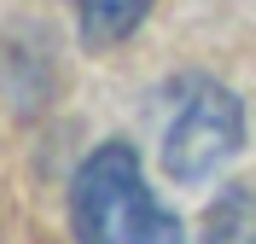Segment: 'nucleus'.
I'll return each instance as SVG.
<instances>
[{
    "instance_id": "obj_1",
    "label": "nucleus",
    "mask_w": 256,
    "mask_h": 244,
    "mask_svg": "<svg viewBox=\"0 0 256 244\" xmlns=\"http://www.w3.org/2000/svg\"><path fill=\"white\" fill-rule=\"evenodd\" d=\"M70 233L76 244H186L180 215L152 198L140 157L122 140L82 157L70 180Z\"/></svg>"
},
{
    "instance_id": "obj_2",
    "label": "nucleus",
    "mask_w": 256,
    "mask_h": 244,
    "mask_svg": "<svg viewBox=\"0 0 256 244\" xmlns=\"http://www.w3.org/2000/svg\"><path fill=\"white\" fill-rule=\"evenodd\" d=\"M239 146H244V105L239 99L210 76L175 81V111H169V134H163V169L175 180H204Z\"/></svg>"
},
{
    "instance_id": "obj_3",
    "label": "nucleus",
    "mask_w": 256,
    "mask_h": 244,
    "mask_svg": "<svg viewBox=\"0 0 256 244\" xmlns=\"http://www.w3.org/2000/svg\"><path fill=\"white\" fill-rule=\"evenodd\" d=\"M152 0H76V23L88 47H116L146 23Z\"/></svg>"
},
{
    "instance_id": "obj_4",
    "label": "nucleus",
    "mask_w": 256,
    "mask_h": 244,
    "mask_svg": "<svg viewBox=\"0 0 256 244\" xmlns=\"http://www.w3.org/2000/svg\"><path fill=\"white\" fill-rule=\"evenodd\" d=\"M198 244H256V192H227L210 204L204 215V239Z\"/></svg>"
}]
</instances>
